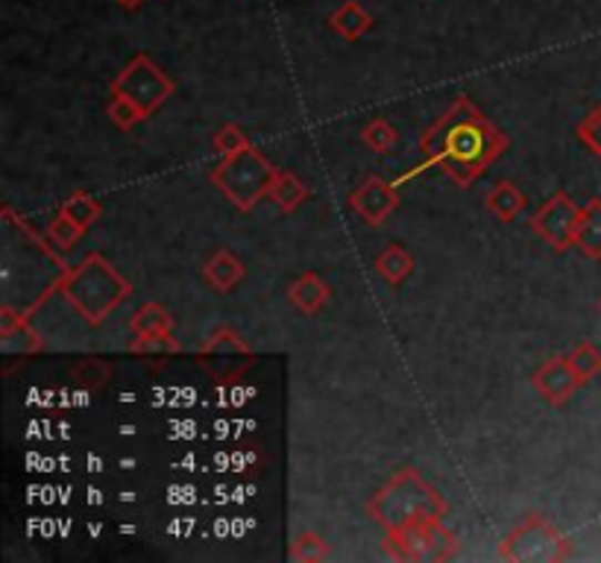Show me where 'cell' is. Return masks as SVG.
<instances>
[{
    "label": "cell",
    "instance_id": "cell-1",
    "mask_svg": "<svg viewBox=\"0 0 601 563\" xmlns=\"http://www.w3.org/2000/svg\"><path fill=\"white\" fill-rule=\"evenodd\" d=\"M508 150V135L470 98H458L420 135L426 164H435L458 188H470Z\"/></svg>",
    "mask_w": 601,
    "mask_h": 563
},
{
    "label": "cell",
    "instance_id": "cell-2",
    "mask_svg": "<svg viewBox=\"0 0 601 563\" xmlns=\"http://www.w3.org/2000/svg\"><path fill=\"white\" fill-rule=\"evenodd\" d=\"M57 288L91 326H100L132 294L130 279L121 277L100 253L85 255L77 268L65 270V277L59 279Z\"/></svg>",
    "mask_w": 601,
    "mask_h": 563
},
{
    "label": "cell",
    "instance_id": "cell-3",
    "mask_svg": "<svg viewBox=\"0 0 601 563\" xmlns=\"http://www.w3.org/2000/svg\"><path fill=\"white\" fill-rule=\"evenodd\" d=\"M446 499L422 479L417 470L405 466L367 502V516L385 531L403 529L414 520H444Z\"/></svg>",
    "mask_w": 601,
    "mask_h": 563
},
{
    "label": "cell",
    "instance_id": "cell-4",
    "mask_svg": "<svg viewBox=\"0 0 601 563\" xmlns=\"http://www.w3.org/2000/svg\"><path fill=\"white\" fill-rule=\"evenodd\" d=\"M279 168H273L253 144L232 155H223L208 180L238 212H253L262 197L271 194V182Z\"/></svg>",
    "mask_w": 601,
    "mask_h": 563
},
{
    "label": "cell",
    "instance_id": "cell-5",
    "mask_svg": "<svg viewBox=\"0 0 601 563\" xmlns=\"http://www.w3.org/2000/svg\"><path fill=\"white\" fill-rule=\"evenodd\" d=\"M381 549L390 561L444 563L458 557L461 537L452 529H446L444 520H414L403 529L385 531Z\"/></svg>",
    "mask_w": 601,
    "mask_h": 563
},
{
    "label": "cell",
    "instance_id": "cell-6",
    "mask_svg": "<svg viewBox=\"0 0 601 563\" xmlns=\"http://www.w3.org/2000/svg\"><path fill=\"white\" fill-rule=\"evenodd\" d=\"M499 557L511 563H560L572 557V543L546 516H526L502 540Z\"/></svg>",
    "mask_w": 601,
    "mask_h": 563
},
{
    "label": "cell",
    "instance_id": "cell-7",
    "mask_svg": "<svg viewBox=\"0 0 601 563\" xmlns=\"http://www.w3.org/2000/svg\"><path fill=\"white\" fill-rule=\"evenodd\" d=\"M197 364L212 379L230 384L238 382L256 364V352L249 350V343L235 329L215 326L197 346Z\"/></svg>",
    "mask_w": 601,
    "mask_h": 563
},
{
    "label": "cell",
    "instance_id": "cell-8",
    "mask_svg": "<svg viewBox=\"0 0 601 563\" xmlns=\"http://www.w3.org/2000/svg\"><path fill=\"white\" fill-rule=\"evenodd\" d=\"M109 89H112V94H124V98L135 100L144 112L153 114L165 107V100L173 98L176 82L147 53H139L126 62V68L112 80Z\"/></svg>",
    "mask_w": 601,
    "mask_h": 563
},
{
    "label": "cell",
    "instance_id": "cell-9",
    "mask_svg": "<svg viewBox=\"0 0 601 563\" xmlns=\"http://www.w3.org/2000/svg\"><path fill=\"white\" fill-rule=\"evenodd\" d=\"M578 218H581V205L569 194L558 191V194L549 197V200L540 205V212L531 214V229H534L537 235L543 238L552 250L563 253L569 247H575Z\"/></svg>",
    "mask_w": 601,
    "mask_h": 563
},
{
    "label": "cell",
    "instance_id": "cell-10",
    "mask_svg": "<svg viewBox=\"0 0 601 563\" xmlns=\"http://www.w3.org/2000/svg\"><path fill=\"white\" fill-rule=\"evenodd\" d=\"M399 203H403V197H399L396 185L381 180V177H364L349 194V209L370 227H381L399 209Z\"/></svg>",
    "mask_w": 601,
    "mask_h": 563
},
{
    "label": "cell",
    "instance_id": "cell-11",
    "mask_svg": "<svg viewBox=\"0 0 601 563\" xmlns=\"http://www.w3.org/2000/svg\"><path fill=\"white\" fill-rule=\"evenodd\" d=\"M531 384L549 405H563L581 388V379L575 375V370L569 368L567 355H552V359L540 364Z\"/></svg>",
    "mask_w": 601,
    "mask_h": 563
},
{
    "label": "cell",
    "instance_id": "cell-12",
    "mask_svg": "<svg viewBox=\"0 0 601 563\" xmlns=\"http://www.w3.org/2000/svg\"><path fill=\"white\" fill-rule=\"evenodd\" d=\"M247 277V268L241 262L238 255L232 253V250H217L206 264H203V279H206V285L217 294H230L235 288L244 282Z\"/></svg>",
    "mask_w": 601,
    "mask_h": 563
},
{
    "label": "cell",
    "instance_id": "cell-13",
    "mask_svg": "<svg viewBox=\"0 0 601 563\" xmlns=\"http://www.w3.org/2000/svg\"><path fill=\"white\" fill-rule=\"evenodd\" d=\"M332 291L317 273H303L288 285V302L299 314H317L329 302Z\"/></svg>",
    "mask_w": 601,
    "mask_h": 563
},
{
    "label": "cell",
    "instance_id": "cell-14",
    "mask_svg": "<svg viewBox=\"0 0 601 563\" xmlns=\"http://www.w3.org/2000/svg\"><path fill=\"white\" fill-rule=\"evenodd\" d=\"M485 205H487V212L493 214L496 221L511 223V221H517V214L526 212L528 197L522 194V188L513 185L511 180H502V182H496V185L487 191Z\"/></svg>",
    "mask_w": 601,
    "mask_h": 563
},
{
    "label": "cell",
    "instance_id": "cell-15",
    "mask_svg": "<svg viewBox=\"0 0 601 563\" xmlns=\"http://www.w3.org/2000/svg\"><path fill=\"white\" fill-rule=\"evenodd\" d=\"M575 247L587 259L601 262V197H590L581 209L575 229Z\"/></svg>",
    "mask_w": 601,
    "mask_h": 563
},
{
    "label": "cell",
    "instance_id": "cell-16",
    "mask_svg": "<svg viewBox=\"0 0 601 563\" xmlns=\"http://www.w3.org/2000/svg\"><path fill=\"white\" fill-rule=\"evenodd\" d=\"M329 27L340 36V39L358 41L364 33H370L373 16L358 3V0H344V3L329 16Z\"/></svg>",
    "mask_w": 601,
    "mask_h": 563
},
{
    "label": "cell",
    "instance_id": "cell-17",
    "mask_svg": "<svg viewBox=\"0 0 601 563\" xmlns=\"http://www.w3.org/2000/svg\"><path fill=\"white\" fill-rule=\"evenodd\" d=\"M130 332L135 338L147 335H173V318L171 311L159 302H144L130 318Z\"/></svg>",
    "mask_w": 601,
    "mask_h": 563
},
{
    "label": "cell",
    "instance_id": "cell-18",
    "mask_svg": "<svg viewBox=\"0 0 601 563\" xmlns=\"http://www.w3.org/2000/svg\"><path fill=\"white\" fill-rule=\"evenodd\" d=\"M267 197H271L273 203L279 205L282 212L291 214V212H297L299 205L308 200V185L299 180L297 173L276 171V177H273V182H271V194Z\"/></svg>",
    "mask_w": 601,
    "mask_h": 563
},
{
    "label": "cell",
    "instance_id": "cell-19",
    "mask_svg": "<svg viewBox=\"0 0 601 563\" xmlns=\"http://www.w3.org/2000/svg\"><path fill=\"white\" fill-rule=\"evenodd\" d=\"M376 273H379L385 282H390V285H403L405 279L414 273V255L399 244L385 247V250L376 255Z\"/></svg>",
    "mask_w": 601,
    "mask_h": 563
},
{
    "label": "cell",
    "instance_id": "cell-20",
    "mask_svg": "<svg viewBox=\"0 0 601 563\" xmlns=\"http://www.w3.org/2000/svg\"><path fill=\"white\" fill-rule=\"evenodd\" d=\"M59 212L68 214V218H71V221H74L80 229H89V227H94V223L100 221V214H103V205H100L98 200H94V197L89 194V191H77V194L68 197Z\"/></svg>",
    "mask_w": 601,
    "mask_h": 563
},
{
    "label": "cell",
    "instance_id": "cell-21",
    "mask_svg": "<svg viewBox=\"0 0 601 563\" xmlns=\"http://www.w3.org/2000/svg\"><path fill=\"white\" fill-rule=\"evenodd\" d=\"M396 141H399V135H396L394 123L385 121V118H373L370 123H364L361 127V144L370 150V153L376 155L390 153V150L396 148Z\"/></svg>",
    "mask_w": 601,
    "mask_h": 563
},
{
    "label": "cell",
    "instance_id": "cell-22",
    "mask_svg": "<svg viewBox=\"0 0 601 563\" xmlns=\"http://www.w3.org/2000/svg\"><path fill=\"white\" fill-rule=\"evenodd\" d=\"M569 368L575 370V375L581 379V384H587L590 379H595V375L601 373V350L595 346V343L590 341H581L575 343L572 350H569Z\"/></svg>",
    "mask_w": 601,
    "mask_h": 563
},
{
    "label": "cell",
    "instance_id": "cell-23",
    "mask_svg": "<svg viewBox=\"0 0 601 563\" xmlns=\"http://www.w3.org/2000/svg\"><path fill=\"white\" fill-rule=\"evenodd\" d=\"M106 114H109V121L115 123L121 132L135 130L141 121H147L150 118V114L144 112L135 100L124 98V94H112V100H109V107H106Z\"/></svg>",
    "mask_w": 601,
    "mask_h": 563
},
{
    "label": "cell",
    "instance_id": "cell-24",
    "mask_svg": "<svg viewBox=\"0 0 601 563\" xmlns=\"http://www.w3.org/2000/svg\"><path fill=\"white\" fill-rule=\"evenodd\" d=\"M332 555L329 543L317 534V531H303L291 543V561L297 563H320Z\"/></svg>",
    "mask_w": 601,
    "mask_h": 563
},
{
    "label": "cell",
    "instance_id": "cell-25",
    "mask_svg": "<svg viewBox=\"0 0 601 563\" xmlns=\"http://www.w3.org/2000/svg\"><path fill=\"white\" fill-rule=\"evenodd\" d=\"M71 375H74V382L80 384V388H85V391H100V388H106V382L112 379V368H109V361L103 359H83L71 368Z\"/></svg>",
    "mask_w": 601,
    "mask_h": 563
},
{
    "label": "cell",
    "instance_id": "cell-26",
    "mask_svg": "<svg viewBox=\"0 0 601 563\" xmlns=\"http://www.w3.org/2000/svg\"><path fill=\"white\" fill-rule=\"evenodd\" d=\"M83 232L85 229H80L74 221H71V218H68V214L59 212L48 227V241L50 244H57L59 250H71V247L83 238Z\"/></svg>",
    "mask_w": 601,
    "mask_h": 563
},
{
    "label": "cell",
    "instance_id": "cell-27",
    "mask_svg": "<svg viewBox=\"0 0 601 563\" xmlns=\"http://www.w3.org/2000/svg\"><path fill=\"white\" fill-rule=\"evenodd\" d=\"M575 135H578V141L590 150V153L601 159V107H593L584 114V118H581V121H578Z\"/></svg>",
    "mask_w": 601,
    "mask_h": 563
},
{
    "label": "cell",
    "instance_id": "cell-28",
    "mask_svg": "<svg viewBox=\"0 0 601 563\" xmlns=\"http://www.w3.org/2000/svg\"><path fill=\"white\" fill-rule=\"evenodd\" d=\"M249 144L247 132L241 130V127H235V123H223L221 130L212 135V150H215L217 155H232L238 153V150H244Z\"/></svg>",
    "mask_w": 601,
    "mask_h": 563
},
{
    "label": "cell",
    "instance_id": "cell-29",
    "mask_svg": "<svg viewBox=\"0 0 601 563\" xmlns=\"http://www.w3.org/2000/svg\"><path fill=\"white\" fill-rule=\"evenodd\" d=\"M132 352L139 355H176L180 352V343L173 335H147V338H135L130 343Z\"/></svg>",
    "mask_w": 601,
    "mask_h": 563
},
{
    "label": "cell",
    "instance_id": "cell-30",
    "mask_svg": "<svg viewBox=\"0 0 601 563\" xmlns=\"http://www.w3.org/2000/svg\"><path fill=\"white\" fill-rule=\"evenodd\" d=\"M118 3H121L124 9H139L141 3H144V0H118Z\"/></svg>",
    "mask_w": 601,
    "mask_h": 563
},
{
    "label": "cell",
    "instance_id": "cell-31",
    "mask_svg": "<svg viewBox=\"0 0 601 563\" xmlns=\"http://www.w3.org/2000/svg\"><path fill=\"white\" fill-rule=\"evenodd\" d=\"M599 311H601V296H599Z\"/></svg>",
    "mask_w": 601,
    "mask_h": 563
}]
</instances>
